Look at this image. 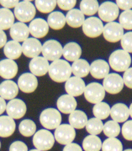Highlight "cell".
I'll return each mask as SVG.
<instances>
[{
	"label": "cell",
	"instance_id": "2",
	"mask_svg": "<svg viewBox=\"0 0 132 151\" xmlns=\"http://www.w3.org/2000/svg\"><path fill=\"white\" fill-rule=\"evenodd\" d=\"M108 64L114 71L126 72L130 68L131 64V57L130 53L122 50H116L113 52L108 58Z\"/></svg>",
	"mask_w": 132,
	"mask_h": 151
},
{
	"label": "cell",
	"instance_id": "12",
	"mask_svg": "<svg viewBox=\"0 0 132 151\" xmlns=\"http://www.w3.org/2000/svg\"><path fill=\"white\" fill-rule=\"evenodd\" d=\"M103 36L108 42H118L119 41H121L124 36V29L120 23H107L103 27Z\"/></svg>",
	"mask_w": 132,
	"mask_h": 151
},
{
	"label": "cell",
	"instance_id": "32",
	"mask_svg": "<svg viewBox=\"0 0 132 151\" xmlns=\"http://www.w3.org/2000/svg\"><path fill=\"white\" fill-rule=\"evenodd\" d=\"M14 13L7 9H0V30H10L14 24Z\"/></svg>",
	"mask_w": 132,
	"mask_h": 151
},
{
	"label": "cell",
	"instance_id": "10",
	"mask_svg": "<svg viewBox=\"0 0 132 151\" xmlns=\"http://www.w3.org/2000/svg\"><path fill=\"white\" fill-rule=\"evenodd\" d=\"M54 138L60 145L65 146L70 145L76 138L75 128L70 124H61L56 129H55Z\"/></svg>",
	"mask_w": 132,
	"mask_h": 151
},
{
	"label": "cell",
	"instance_id": "3",
	"mask_svg": "<svg viewBox=\"0 0 132 151\" xmlns=\"http://www.w3.org/2000/svg\"><path fill=\"white\" fill-rule=\"evenodd\" d=\"M36 14V9L35 5L30 1H21L15 7L14 10V17L21 23L31 22Z\"/></svg>",
	"mask_w": 132,
	"mask_h": 151
},
{
	"label": "cell",
	"instance_id": "47",
	"mask_svg": "<svg viewBox=\"0 0 132 151\" xmlns=\"http://www.w3.org/2000/svg\"><path fill=\"white\" fill-rule=\"evenodd\" d=\"M115 4L119 9L124 11L131 10L132 9V0H118L115 2Z\"/></svg>",
	"mask_w": 132,
	"mask_h": 151
},
{
	"label": "cell",
	"instance_id": "21",
	"mask_svg": "<svg viewBox=\"0 0 132 151\" xmlns=\"http://www.w3.org/2000/svg\"><path fill=\"white\" fill-rule=\"evenodd\" d=\"M78 103L75 97L69 95H63L58 98L56 101V106L58 111L64 114H71L77 108Z\"/></svg>",
	"mask_w": 132,
	"mask_h": 151
},
{
	"label": "cell",
	"instance_id": "36",
	"mask_svg": "<svg viewBox=\"0 0 132 151\" xmlns=\"http://www.w3.org/2000/svg\"><path fill=\"white\" fill-rule=\"evenodd\" d=\"M110 110L111 108L108 106V104L102 101V102L94 105L93 108V113L98 119L104 120L108 117V116H110Z\"/></svg>",
	"mask_w": 132,
	"mask_h": 151
},
{
	"label": "cell",
	"instance_id": "16",
	"mask_svg": "<svg viewBox=\"0 0 132 151\" xmlns=\"http://www.w3.org/2000/svg\"><path fill=\"white\" fill-rule=\"evenodd\" d=\"M49 28L47 21L42 18L34 19L29 24L30 34L36 39L43 38L46 36L49 32Z\"/></svg>",
	"mask_w": 132,
	"mask_h": 151
},
{
	"label": "cell",
	"instance_id": "45",
	"mask_svg": "<svg viewBox=\"0 0 132 151\" xmlns=\"http://www.w3.org/2000/svg\"><path fill=\"white\" fill-rule=\"evenodd\" d=\"M9 151H28V147L22 141H14L9 146Z\"/></svg>",
	"mask_w": 132,
	"mask_h": 151
},
{
	"label": "cell",
	"instance_id": "11",
	"mask_svg": "<svg viewBox=\"0 0 132 151\" xmlns=\"http://www.w3.org/2000/svg\"><path fill=\"white\" fill-rule=\"evenodd\" d=\"M124 80L119 73H109L103 81V87L105 92L111 95L119 94L124 88Z\"/></svg>",
	"mask_w": 132,
	"mask_h": 151
},
{
	"label": "cell",
	"instance_id": "35",
	"mask_svg": "<svg viewBox=\"0 0 132 151\" xmlns=\"http://www.w3.org/2000/svg\"><path fill=\"white\" fill-rule=\"evenodd\" d=\"M19 131L24 137L34 136L36 133V123L30 119H24L19 125Z\"/></svg>",
	"mask_w": 132,
	"mask_h": 151
},
{
	"label": "cell",
	"instance_id": "26",
	"mask_svg": "<svg viewBox=\"0 0 132 151\" xmlns=\"http://www.w3.org/2000/svg\"><path fill=\"white\" fill-rule=\"evenodd\" d=\"M16 124L9 116H0V137L9 138L15 132Z\"/></svg>",
	"mask_w": 132,
	"mask_h": 151
},
{
	"label": "cell",
	"instance_id": "25",
	"mask_svg": "<svg viewBox=\"0 0 132 151\" xmlns=\"http://www.w3.org/2000/svg\"><path fill=\"white\" fill-rule=\"evenodd\" d=\"M82 55V48L76 42H69L65 45L63 47V53L64 60L67 62H75L80 59Z\"/></svg>",
	"mask_w": 132,
	"mask_h": 151
},
{
	"label": "cell",
	"instance_id": "37",
	"mask_svg": "<svg viewBox=\"0 0 132 151\" xmlns=\"http://www.w3.org/2000/svg\"><path fill=\"white\" fill-rule=\"evenodd\" d=\"M57 3L55 0H37L35 2L36 9L42 14L52 13Z\"/></svg>",
	"mask_w": 132,
	"mask_h": 151
},
{
	"label": "cell",
	"instance_id": "33",
	"mask_svg": "<svg viewBox=\"0 0 132 151\" xmlns=\"http://www.w3.org/2000/svg\"><path fill=\"white\" fill-rule=\"evenodd\" d=\"M102 144L101 139L98 136L88 135L83 141V148L85 151H100Z\"/></svg>",
	"mask_w": 132,
	"mask_h": 151
},
{
	"label": "cell",
	"instance_id": "44",
	"mask_svg": "<svg viewBox=\"0 0 132 151\" xmlns=\"http://www.w3.org/2000/svg\"><path fill=\"white\" fill-rule=\"evenodd\" d=\"M57 5L61 9L65 10V11H70L73 9L75 7L77 1L76 0H58L56 1Z\"/></svg>",
	"mask_w": 132,
	"mask_h": 151
},
{
	"label": "cell",
	"instance_id": "17",
	"mask_svg": "<svg viewBox=\"0 0 132 151\" xmlns=\"http://www.w3.org/2000/svg\"><path fill=\"white\" fill-rule=\"evenodd\" d=\"M49 61L44 57H37L31 59L29 64L30 73L36 77H41L46 75L49 71Z\"/></svg>",
	"mask_w": 132,
	"mask_h": 151
},
{
	"label": "cell",
	"instance_id": "22",
	"mask_svg": "<svg viewBox=\"0 0 132 151\" xmlns=\"http://www.w3.org/2000/svg\"><path fill=\"white\" fill-rule=\"evenodd\" d=\"M9 35L13 41H15L17 42H24L30 36L29 26L21 22L14 23L9 30Z\"/></svg>",
	"mask_w": 132,
	"mask_h": 151
},
{
	"label": "cell",
	"instance_id": "4",
	"mask_svg": "<svg viewBox=\"0 0 132 151\" xmlns=\"http://www.w3.org/2000/svg\"><path fill=\"white\" fill-rule=\"evenodd\" d=\"M40 122L46 130L56 129L61 122L60 111L55 108L45 109L40 116Z\"/></svg>",
	"mask_w": 132,
	"mask_h": 151
},
{
	"label": "cell",
	"instance_id": "31",
	"mask_svg": "<svg viewBox=\"0 0 132 151\" xmlns=\"http://www.w3.org/2000/svg\"><path fill=\"white\" fill-rule=\"evenodd\" d=\"M47 24L53 30H61L66 24V16L60 11H53L47 17Z\"/></svg>",
	"mask_w": 132,
	"mask_h": 151
},
{
	"label": "cell",
	"instance_id": "13",
	"mask_svg": "<svg viewBox=\"0 0 132 151\" xmlns=\"http://www.w3.org/2000/svg\"><path fill=\"white\" fill-rule=\"evenodd\" d=\"M27 111V106L24 101L20 99H14L7 104L6 112L9 116L14 119L22 118Z\"/></svg>",
	"mask_w": 132,
	"mask_h": 151
},
{
	"label": "cell",
	"instance_id": "48",
	"mask_svg": "<svg viewBox=\"0 0 132 151\" xmlns=\"http://www.w3.org/2000/svg\"><path fill=\"white\" fill-rule=\"evenodd\" d=\"M19 3L18 0H3L0 1V4L3 6L4 9H15V7L17 6Z\"/></svg>",
	"mask_w": 132,
	"mask_h": 151
},
{
	"label": "cell",
	"instance_id": "15",
	"mask_svg": "<svg viewBox=\"0 0 132 151\" xmlns=\"http://www.w3.org/2000/svg\"><path fill=\"white\" fill-rule=\"evenodd\" d=\"M18 87L25 94H31L36 91L38 87L37 78L31 73H24L19 78Z\"/></svg>",
	"mask_w": 132,
	"mask_h": 151
},
{
	"label": "cell",
	"instance_id": "50",
	"mask_svg": "<svg viewBox=\"0 0 132 151\" xmlns=\"http://www.w3.org/2000/svg\"><path fill=\"white\" fill-rule=\"evenodd\" d=\"M7 42V36L4 33V30H0V48L4 47V46L6 45Z\"/></svg>",
	"mask_w": 132,
	"mask_h": 151
},
{
	"label": "cell",
	"instance_id": "20",
	"mask_svg": "<svg viewBox=\"0 0 132 151\" xmlns=\"http://www.w3.org/2000/svg\"><path fill=\"white\" fill-rule=\"evenodd\" d=\"M18 64L11 59H3L0 61V76L3 79H12L18 73Z\"/></svg>",
	"mask_w": 132,
	"mask_h": 151
},
{
	"label": "cell",
	"instance_id": "38",
	"mask_svg": "<svg viewBox=\"0 0 132 151\" xmlns=\"http://www.w3.org/2000/svg\"><path fill=\"white\" fill-rule=\"evenodd\" d=\"M86 130L90 135H95L100 134L103 130V123L101 120L98 119L96 117L89 119L87 125H86Z\"/></svg>",
	"mask_w": 132,
	"mask_h": 151
},
{
	"label": "cell",
	"instance_id": "28",
	"mask_svg": "<svg viewBox=\"0 0 132 151\" xmlns=\"http://www.w3.org/2000/svg\"><path fill=\"white\" fill-rule=\"evenodd\" d=\"M69 124L73 128L76 129H83L86 127L87 122L88 121V116L83 111L80 110H75L69 115Z\"/></svg>",
	"mask_w": 132,
	"mask_h": 151
},
{
	"label": "cell",
	"instance_id": "14",
	"mask_svg": "<svg viewBox=\"0 0 132 151\" xmlns=\"http://www.w3.org/2000/svg\"><path fill=\"white\" fill-rule=\"evenodd\" d=\"M22 52L25 57L33 59L40 57L42 52V44L38 39L29 37L22 44Z\"/></svg>",
	"mask_w": 132,
	"mask_h": 151
},
{
	"label": "cell",
	"instance_id": "8",
	"mask_svg": "<svg viewBox=\"0 0 132 151\" xmlns=\"http://www.w3.org/2000/svg\"><path fill=\"white\" fill-rule=\"evenodd\" d=\"M98 17L99 19L107 23L114 22V20L119 17L120 9L114 2H104L99 5L98 9Z\"/></svg>",
	"mask_w": 132,
	"mask_h": 151
},
{
	"label": "cell",
	"instance_id": "49",
	"mask_svg": "<svg viewBox=\"0 0 132 151\" xmlns=\"http://www.w3.org/2000/svg\"><path fill=\"white\" fill-rule=\"evenodd\" d=\"M62 151H83V150L78 144L72 143L70 145H66Z\"/></svg>",
	"mask_w": 132,
	"mask_h": 151
},
{
	"label": "cell",
	"instance_id": "23",
	"mask_svg": "<svg viewBox=\"0 0 132 151\" xmlns=\"http://www.w3.org/2000/svg\"><path fill=\"white\" fill-rule=\"evenodd\" d=\"M18 85L13 80H4L0 84V97L4 100H14L19 94Z\"/></svg>",
	"mask_w": 132,
	"mask_h": 151
},
{
	"label": "cell",
	"instance_id": "52",
	"mask_svg": "<svg viewBox=\"0 0 132 151\" xmlns=\"http://www.w3.org/2000/svg\"><path fill=\"white\" fill-rule=\"evenodd\" d=\"M129 110H130V116H131V118H132V103L131 104L130 107H129Z\"/></svg>",
	"mask_w": 132,
	"mask_h": 151
},
{
	"label": "cell",
	"instance_id": "30",
	"mask_svg": "<svg viewBox=\"0 0 132 151\" xmlns=\"http://www.w3.org/2000/svg\"><path fill=\"white\" fill-rule=\"evenodd\" d=\"M72 73L75 77L85 78L90 73V64L85 59H78L72 64Z\"/></svg>",
	"mask_w": 132,
	"mask_h": 151
},
{
	"label": "cell",
	"instance_id": "39",
	"mask_svg": "<svg viewBox=\"0 0 132 151\" xmlns=\"http://www.w3.org/2000/svg\"><path fill=\"white\" fill-rule=\"evenodd\" d=\"M120 131L121 127L120 124L113 120L108 121L105 122V124H103V132L108 138H116L117 136H119Z\"/></svg>",
	"mask_w": 132,
	"mask_h": 151
},
{
	"label": "cell",
	"instance_id": "51",
	"mask_svg": "<svg viewBox=\"0 0 132 151\" xmlns=\"http://www.w3.org/2000/svg\"><path fill=\"white\" fill-rule=\"evenodd\" d=\"M7 104L4 99L0 97V116L2 115L5 111H6Z\"/></svg>",
	"mask_w": 132,
	"mask_h": 151
},
{
	"label": "cell",
	"instance_id": "19",
	"mask_svg": "<svg viewBox=\"0 0 132 151\" xmlns=\"http://www.w3.org/2000/svg\"><path fill=\"white\" fill-rule=\"evenodd\" d=\"M109 64L105 60L97 59L90 64V74L94 79H104L109 74Z\"/></svg>",
	"mask_w": 132,
	"mask_h": 151
},
{
	"label": "cell",
	"instance_id": "34",
	"mask_svg": "<svg viewBox=\"0 0 132 151\" xmlns=\"http://www.w3.org/2000/svg\"><path fill=\"white\" fill-rule=\"evenodd\" d=\"M98 9L99 4L96 0H83L80 3V11L87 16L93 17L98 13Z\"/></svg>",
	"mask_w": 132,
	"mask_h": 151
},
{
	"label": "cell",
	"instance_id": "53",
	"mask_svg": "<svg viewBox=\"0 0 132 151\" xmlns=\"http://www.w3.org/2000/svg\"><path fill=\"white\" fill-rule=\"evenodd\" d=\"M30 151H41V150H38L35 149V150H30Z\"/></svg>",
	"mask_w": 132,
	"mask_h": 151
},
{
	"label": "cell",
	"instance_id": "29",
	"mask_svg": "<svg viewBox=\"0 0 132 151\" xmlns=\"http://www.w3.org/2000/svg\"><path fill=\"white\" fill-rule=\"evenodd\" d=\"M4 53L8 58V59L15 60L20 58L23 54L22 52V45L15 41H9L6 43L4 47Z\"/></svg>",
	"mask_w": 132,
	"mask_h": 151
},
{
	"label": "cell",
	"instance_id": "54",
	"mask_svg": "<svg viewBox=\"0 0 132 151\" xmlns=\"http://www.w3.org/2000/svg\"><path fill=\"white\" fill-rule=\"evenodd\" d=\"M123 151H132V150H131V149H128V150H123Z\"/></svg>",
	"mask_w": 132,
	"mask_h": 151
},
{
	"label": "cell",
	"instance_id": "27",
	"mask_svg": "<svg viewBox=\"0 0 132 151\" xmlns=\"http://www.w3.org/2000/svg\"><path fill=\"white\" fill-rule=\"evenodd\" d=\"M85 19V15L78 9H73L66 13V24L72 28H79L83 26Z\"/></svg>",
	"mask_w": 132,
	"mask_h": 151
},
{
	"label": "cell",
	"instance_id": "46",
	"mask_svg": "<svg viewBox=\"0 0 132 151\" xmlns=\"http://www.w3.org/2000/svg\"><path fill=\"white\" fill-rule=\"evenodd\" d=\"M122 78L126 87H128L129 89H132V68H130L124 73Z\"/></svg>",
	"mask_w": 132,
	"mask_h": 151
},
{
	"label": "cell",
	"instance_id": "9",
	"mask_svg": "<svg viewBox=\"0 0 132 151\" xmlns=\"http://www.w3.org/2000/svg\"><path fill=\"white\" fill-rule=\"evenodd\" d=\"M82 27L85 36L90 38H96L103 34L104 25L100 19L93 16L86 19Z\"/></svg>",
	"mask_w": 132,
	"mask_h": 151
},
{
	"label": "cell",
	"instance_id": "6",
	"mask_svg": "<svg viewBox=\"0 0 132 151\" xmlns=\"http://www.w3.org/2000/svg\"><path fill=\"white\" fill-rule=\"evenodd\" d=\"M63 53V47L58 41L48 40L42 45L41 54L46 60L54 61L59 60Z\"/></svg>",
	"mask_w": 132,
	"mask_h": 151
},
{
	"label": "cell",
	"instance_id": "24",
	"mask_svg": "<svg viewBox=\"0 0 132 151\" xmlns=\"http://www.w3.org/2000/svg\"><path fill=\"white\" fill-rule=\"evenodd\" d=\"M110 116L112 120L118 123L125 122L130 116V110L126 104L117 103L114 104L110 110Z\"/></svg>",
	"mask_w": 132,
	"mask_h": 151
},
{
	"label": "cell",
	"instance_id": "18",
	"mask_svg": "<svg viewBox=\"0 0 132 151\" xmlns=\"http://www.w3.org/2000/svg\"><path fill=\"white\" fill-rule=\"evenodd\" d=\"M86 85L84 81L78 77H71L65 84V90L67 95L73 97L80 96L85 91Z\"/></svg>",
	"mask_w": 132,
	"mask_h": 151
},
{
	"label": "cell",
	"instance_id": "1",
	"mask_svg": "<svg viewBox=\"0 0 132 151\" xmlns=\"http://www.w3.org/2000/svg\"><path fill=\"white\" fill-rule=\"evenodd\" d=\"M49 76L56 83L66 82L72 75V66L66 60H59L52 62L49 67Z\"/></svg>",
	"mask_w": 132,
	"mask_h": 151
},
{
	"label": "cell",
	"instance_id": "41",
	"mask_svg": "<svg viewBox=\"0 0 132 151\" xmlns=\"http://www.w3.org/2000/svg\"><path fill=\"white\" fill-rule=\"evenodd\" d=\"M120 25L125 30H132V9L123 11L120 14L119 18Z\"/></svg>",
	"mask_w": 132,
	"mask_h": 151
},
{
	"label": "cell",
	"instance_id": "7",
	"mask_svg": "<svg viewBox=\"0 0 132 151\" xmlns=\"http://www.w3.org/2000/svg\"><path fill=\"white\" fill-rule=\"evenodd\" d=\"M83 95L86 101L96 105L98 103L102 102V101L104 99L105 90L102 85L93 82L86 85Z\"/></svg>",
	"mask_w": 132,
	"mask_h": 151
},
{
	"label": "cell",
	"instance_id": "5",
	"mask_svg": "<svg viewBox=\"0 0 132 151\" xmlns=\"http://www.w3.org/2000/svg\"><path fill=\"white\" fill-rule=\"evenodd\" d=\"M54 135L46 129H41L33 137V145L36 150L41 151L50 150L55 144Z\"/></svg>",
	"mask_w": 132,
	"mask_h": 151
},
{
	"label": "cell",
	"instance_id": "42",
	"mask_svg": "<svg viewBox=\"0 0 132 151\" xmlns=\"http://www.w3.org/2000/svg\"><path fill=\"white\" fill-rule=\"evenodd\" d=\"M120 43L124 51L127 52L128 53H132V31L124 34Z\"/></svg>",
	"mask_w": 132,
	"mask_h": 151
},
{
	"label": "cell",
	"instance_id": "40",
	"mask_svg": "<svg viewBox=\"0 0 132 151\" xmlns=\"http://www.w3.org/2000/svg\"><path fill=\"white\" fill-rule=\"evenodd\" d=\"M102 151H123V145L116 138H108L102 144Z\"/></svg>",
	"mask_w": 132,
	"mask_h": 151
},
{
	"label": "cell",
	"instance_id": "43",
	"mask_svg": "<svg viewBox=\"0 0 132 151\" xmlns=\"http://www.w3.org/2000/svg\"><path fill=\"white\" fill-rule=\"evenodd\" d=\"M121 133L124 139L128 141H132V120L124 122L121 127Z\"/></svg>",
	"mask_w": 132,
	"mask_h": 151
},
{
	"label": "cell",
	"instance_id": "55",
	"mask_svg": "<svg viewBox=\"0 0 132 151\" xmlns=\"http://www.w3.org/2000/svg\"><path fill=\"white\" fill-rule=\"evenodd\" d=\"M0 148H1V142H0Z\"/></svg>",
	"mask_w": 132,
	"mask_h": 151
}]
</instances>
